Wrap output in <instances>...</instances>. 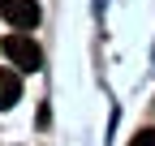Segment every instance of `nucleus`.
<instances>
[{"label": "nucleus", "mask_w": 155, "mask_h": 146, "mask_svg": "<svg viewBox=\"0 0 155 146\" xmlns=\"http://www.w3.org/2000/svg\"><path fill=\"white\" fill-rule=\"evenodd\" d=\"M5 56L17 69H26V73L43 69V52H39V43L30 39V34H9V39H5Z\"/></svg>", "instance_id": "nucleus-1"}, {"label": "nucleus", "mask_w": 155, "mask_h": 146, "mask_svg": "<svg viewBox=\"0 0 155 146\" xmlns=\"http://www.w3.org/2000/svg\"><path fill=\"white\" fill-rule=\"evenodd\" d=\"M0 17L17 30H30V26H39V5L35 0H0Z\"/></svg>", "instance_id": "nucleus-2"}, {"label": "nucleus", "mask_w": 155, "mask_h": 146, "mask_svg": "<svg viewBox=\"0 0 155 146\" xmlns=\"http://www.w3.org/2000/svg\"><path fill=\"white\" fill-rule=\"evenodd\" d=\"M17 99H22V78L13 69H0V112H9Z\"/></svg>", "instance_id": "nucleus-3"}, {"label": "nucleus", "mask_w": 155, "mask_h": 146, "mask_svg": "<svg viewBox=\"0 0 155 146\" xmlns=\"http://www.w3.org/2000/svg\"><path fill=\"white\" fill-rule=\"evenodd\" d=\"M129 146H155V129H142V133H138V138H134Z\"/></svg>", "instance_id": "nucleus-4"}]
</instances>
